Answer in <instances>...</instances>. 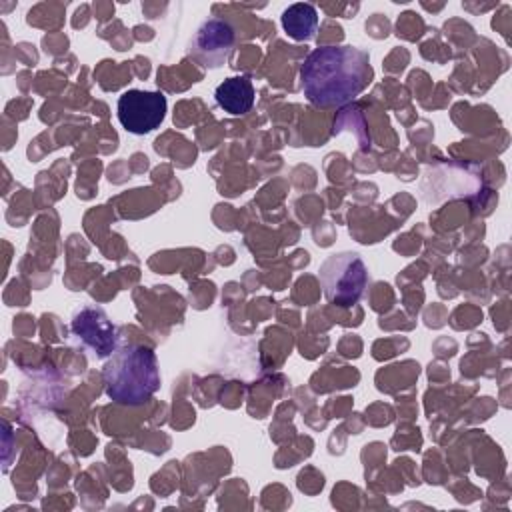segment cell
Listing matches in <instances>:
<instances>
[{
  "label": "cell",
  "instance_id": "obj_1",
  "mask_svg": "<svg viewBox=\"0 0 512 512\" xmlns=\"http://www.w3.org/2000/svg\"><path fill=\"white\" fill-rule=\"evenodd\" d=\"M374 78L370 56L356 46H322L312 50L302 68L304 96L320 108L344 106L362 94Z\"/></svg>",
  "mask_w": 512,
  "mask_h": 512
},
{
  "label": "cell",
  "instance_id": "obj_6",
  "mask_svg": "<svg viewBox=\"0 0 512 512\" xmlns=\"http://www.w3.org/2000/svg\"><path fill=\"white\" fill-rule=\"evenodd\" d=\"M72 330L100 358L110 356L116 350V328L112 326L102 308L86 306L76 312L72 318Z\"/></svg>",
  "mask_w": 512,
  "mask_h": 512
},
{
  "label": "cell",
  "instance_id": "obj_7",
  "mask_svg": "<svg viewBox=\"0 0 512 512\" xmlns=\"http://www.w3.org/2000/svg\"><path fill=\"white\" fill-rule=\"evenodd\" d=\"M254 96V86L248 76H230L218 84L214 92L216 104L232 116L250 112L254 106Z\"/></svg>",
  "mask_w": 512,
  "mask_h": 512
},
{
  "label": "cell",
  "instance_id": "obj_2",
  "mask_svg": "<svg viewBox=\"0 0 512 512\" xmlns=\"http://www.w3.org/2000/svg\"><path fill=\"white\" fill-rule=\"evenodd\" d=\"M108 398L124 406H138L160 388L158 360L152 348L130 344L112 352L102 370Z\"/></svg>",
  "mask_w": 512,
  "mask_h": 512
},
{
  "label": "cell",
  "instance_id": "obj_8",
  "mask_svg": "<svg viewBox=\"0 0 512 512\" xmlns=\"http://www.w3.org/2000/svg\"><path fill=\"white\" fill-rule=\"evenodd\" d=\"M282 28L284 32L296 40V42H306L316 36L318 28V12L312 4H292L282 12Z\"/></svg>",
  "mask_w": 512,
  "mask_h": 512
},
{
  "label": "cell",
  "instance_id": "obj_3",
  "mask_svg": "<svg viewBox=\"0 0 512 512\" xmlns=\"http://www.w3.org/2000/svg\"><path fill=\"white\" fill-rule=\"evenodd\" d=\"M324 296L334 306H352L364 294L368 268L356 252H338L328 256L318 270Z\"/></svg>",
  "mask_w": 512,
  "mask_h": 512
},
{
  "label": "cell",
  "instance_id": "obj_4",
  "mask_svg": "<svg viewBox=\"0 0 512 512\" xmlns=\"http://www.w3.org/2000/svg\"><path fill=\"white\" fill-rule=\"evenodd\" d=\"M122 128L130 134H148L158 128L166 116V96L150 90H126L116 106Z\"/></svg>",
  "mask_w": 512,
  "mask_h": 512
},
{
  "label": "cell",
  "instance_id": "obj_5",
  "mask_svg": "<svg viewBox=\"0 0 512 512\" xmlns=\"http://www.w3.org/2000/svg\"><path fill=\"white\" fill-rule=\"evenodd\" d=\"M234 48V28L222 18H208L190 40L188 52L202 66H222Z\"/></svg>",
  "mask_w": 512,
  "mask_h": 512
}]
</instances>
